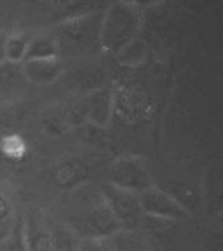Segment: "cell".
Here are the masks:
<instances>
[{
    "instance_id": "cell-18",
    "label": "cell",
    "mask_w": 223,
    "mask_h": 251,
    "mask_svg": "<svg viewBox=\"0 0 223 251\" xmlns=\"http://www.w3.org/2000/svg\"><path fill=\"white\" fill-rule=\"evenodd\" d=\"M4 62V36H0V64Z\"/></svg>"
},
{
    "instance_id": "cell-9",
    "label": "cell",
    "mask_w": 223,
    "mask_h": 251,
    "mask_svg": "<svg viewBox=\"0 0 223 251\" xmlns=\"http://www.w3.org/2000/svg\"><path fill=\"white\" fill-rule=\"evenodd\" d=\"M58 39L52 35H36L29 38L28 49L25 53V60H44V59L59 58Z\"/></svg>"
},
{
    "instance_id": "cell-3",
    "label": "cell",
    "mask_w": 223,
    "mask_h": 251,
    "mask_svg": "<svg viewBox=\"0 0 223 251\" xmlns=\"http://www.w3.org/2000/svg\"><path fill=\"white\" fill-rule=\"evenodd\" d=\"M100 197L118 226L121 227V231H134L141 226L143 213L136 194L104 183L100 188Z\"/></svg>"
},
{
    "instance_id": "cell-17",
    "label": "cell",
    "mask_w": 223,
    "mask_h": 251,
    "mask_svg": "<svg viewBox=\"0 0 223 251\" xmlns=\"http://www.w3.org/2000/svg\"><path fill=\"white\" fill-rule=\"evenodd\" d=\"M5 251H28L25 237V227H23V218L19 217L14 231L4 242Z\"/></svg>"
},
{
    "instance_id": "cell-10",
    "label": "cell",
    "mask_w": 223,
    "mask_h": 251,
    "mask_svg": "<svg viewBox=\"0 0 223 251\" xmlns=\"http://www.w3.org/2000/svg\"><path fill=\"white\" fill-rule=\"evenodd\" d=\"M29 38L22 32H11L4 36V60L12 64L25 62Z\"/></svg>"
},
{
    "instance_id": "cell-14",
    "label": "cell",
    "mask_w": 223,
    "mask_h": 251,
    "mask_svg": "<svg viewBox=\"0 0 223 251\" xmlns=\"http://www.w3.org/2000/svg\"><path fill=\"white\" fill-rule=\"evenodd\" d=\"M86 178V169L80 163L67 162L59 166L55 173V182L63 188H73L82 183Z\"/></svg>"
},
{
    "instance_id": "cell-2",
    "label": "cell",
    "mask_w": 223,
    "mask_h": 251,
    "mask_svg": "<svg viewBox=\"0 0 223 251\" xmlns=\"http://www.w3.org/2000/svg\"><path fill=\"white\" fill-rule=\"evenodd\" d=\"M107 183L136 195L155 184L147 162L134 154L119 155L112 160L108 167Z\"/></svg>"
},
{
    "instance_id": "cell-5",
    "label": "cell",
    "mask_w": 223,
    "mask_h": 251,
    "mask_svg": "<svg viewBox=\"0 0 223 251\" xmlns=\"http://www.w3.org/2000/svg\"><path fill=\"white\" fill-rule=\"evenodd\" d=\"M138 197H139L143 217L152 218L163 222H176L191 218V213L183 204L178 202V199L173 197V194L162 190L156 184L147 188Z\"/></svg>"
},
{
    "instance_id": "cell-11",
    "label": "cell",
    "mask_w": 223,
    "mask_h": 251,
    "mask_svg": "<svg viewBox=\"0 0 223 251\" xmlns=\"http://www.w3.org/2000/svg\"><path fill=\"white\" fill-rule=\"evenodd\" d=\"M18 219L19 217L15 211L12 198L0 187V242L1 243L14 231Z\"/></svg>"
},
{
    "instance_id": "cell-15",
    "label": "cell",
    "mask_w": 223,
    "mask_h": 251,
    "mask_svg": "<svg viewBox=\"0 0 223 251\" xmlns=\"http://www.w3.org/2000/svg\"><path fill=\"white\" fill-rule=\"evenodd\" d=\"M53 239V251H76L78 238L75 237L68 226L56 225L51 226Z\"/></svg>"
},
{
    "instance_id": "cell-1",
    "label": "cell",
    "mask_w": 223,
    "mask_h": 251,
    "mask_svg": "<svg viewBox=\"0 0 223 251\" xmlns=\"http://www.w3.org/2000/svg\"><path fill=\"white\" fill-rule=\"evenodd\" d=\"M145 23V12L136 1H115L102 15L98 43L106 53L117 55L139 38Z\"/></svg>"
},
{
    "instance_id": "cell-7",
    "label": "cell",
    "mask_w": 223,
    "mask_h": 251,
    "mask_svg": "<svg viewBox=\"0 0 223 251\" xmlns=\"http://www.w3.org/2000/svg\"><path fill=\"white\" fill-rule=\"evenodd\" d=\"M64 66L59 58L44 60H25L22 63V73L35 86H50L62 76Z\"/></svg>"
},
{
    "instance_id": "cell-4",
    "label": "cell",
    "mask_w": 223,
    "mask_h": 251,
    "mask_svg": "<svg viewBox=\"0 0 223 251\" xmlns=\"http://www.w3.org/2000/svg\"><path fill=\"white\" fill-rule=\"evenodd\" d=\"M68 228L78 239L115 237L121 231V227L118 226L115 219L106 207L102 197L100 202L94 203V206L84 207L79 215H75L71 219Z\"/></svg>"
},
{
    "instance_id": "cell-6",
    "label": "cell",
    "mask_w": 223,
    "mask_h": 251,
    "mask_svg": "<svg viewBox=\"0 0 223 251\" xmlns=\"http://www.w3.org/2000/svg\"><path fill=\"white\" fill-rule=\"evenodd\" d=\"M23 227L28 251H53L52 230L43 215L31 211L23 218Z\"/></svg>"
},
{
    "instance_id": "cell-8",
    "label": "cell",
    "mask_w": 223,
    "mask_h": 251,
    "mask_svg": "<svg viewBox=\"0 0 223 251\" xmlns=\"http://www.w3.org/2000/svg\"><path fill=\"white\" fill-rule=\"evenodd\" d=\"M114 111V92L111 90H98L86 99V118L92 125L106 128L111 122Z\"/></svg>"
},
{
    "instance_id": "cell-16",
    "label": "cell",
    "mask_w": 223,
    "mask_h": 251,
    "mask_svg": "<svg viewBox=\"0 0 223 251\" xmlns=\"http://www.w3.org/2000/svg\"><path fill=\"white\" fill-rule=\"evenodd\" d=\"M76 251H118L115 237L79 239Z\"/></svg>"
},
{
    "instance_id": "cell-12",
    "label": "cell",
    "mask_w": 223,
    "mask_h": 251,
    "mask_svg": "<svg viewBox=\"0 0 223 251\" xmlns=\"http://www.w3.org/2000/svg\"><path fill=\"white\" fill-rule=\"evenodd\" d=\"M0 152L5 159L20 162L28 154V146L23 136L16 132H10L0 138Z\"/></svg>"
},
{
    "instance_id": "cell-13",
    "label": "cell",
    "mask_w": 223,
    "mask_h": 251,
    "mask_svg": "<svg viewBox=\"0 0 223 251\" xmlns=\"http://www.w3.org/2000/svg\"><path fill=\"white\" fill-rule=\"evenodd\" d=\"M147 55H149V46L145 40L138 38L126 46L121 52H118L115 56L118 62L124 67H138L147 59Z\"/></svg>"
}]
</instances>
